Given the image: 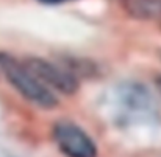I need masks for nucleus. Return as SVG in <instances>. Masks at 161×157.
<instances>
[{
	"instance_id": "obj_4",
	"label": "nucleus",
	"mask_w": 161,
	"mask_h": 157,
	"mask_svg": "<svg viewBox=\"0 0 161 157\" xmlns=\"http://www.w3.org/2000/svg\"><path fill=\"white\" fill-rule=\"evenodd\" d=\"M127 13L135 19L150 20L161 17V0H122Z\"/></svg>"
},
{
	"instance_id": "obj_2",
	"label": "nucleus",
	"mask_w": 161,
	"mask_h": 157,
	"mask_svg": "<svg viewBox=\"0 0 161 157\" xmlns=\"http://www.w3.org/2000/svg\"><path fill=\"white\" fill-rule=\"evenodd\" d=\"M53 140L67 157H97L94 140L75 123L58 121L53 126Z\"/></svg>"
},
{
	"instance_id": "obj_1",
	"label": "nucleus",
	"mask_w": 161,
	"mask_h": 157,
	"mask_svg": "<svg viewBox=\"0 0 161 157\" xmlns=\"http://www.w3.org/2000/svg\"><path fill=\"white\" fill-rule=\"evenodd\" d=\"M0 72L6 81L30 103L42 109H52L58 104V98L38 75L25 64L9 53H0Z\"/></svg>"
},
{
	"instance_id": "obj_6",
	"label": "nucleus",
	"mask_w": 161,
	"mask_h": 157,
	"mask_svg": "<svg viewBox=\"0 0 161 157\" xmlns=\"http://www.w3.org/2000/svg\"><path fill=\"white\" fill-rule=\"evenodd\" d=\"M157 86H158V89H160V92H161V76L157 79Z\"/></svg>"
},
{
	"instance_id": "obj_3",
	"label": "nucleus",
	"mask_w": 161,
	"mask_h": 157,
	"mask_svg": "<svg viewBox=\"0 0 161 157\" xmlns=\"http://www.w3.org/2000/svg\"><path fill=\"white\" fill-rule=\"evenodd\" d=\"M25 64L38 75V78L50 89H55L59 94H75L78 89L77 76L66 67H59L53 62L42 58H28Z\"/></svg>"
},
{
	"instance_id": "obj_5",
	"label": "nucleus",
	"mask_w": 161,
	"mask_h": 157,
	"mask_svg": "<svg viewBox=\"0 0 161 157\" xmlns=\"http://www.w3.org/2000/svg\"><path fill=\"white\" fill-rule=\"evenodd\" d=\"M42 3H47V5H56V3H63V2H69V0H39Z\"/></svg>"
}]
</instances>
